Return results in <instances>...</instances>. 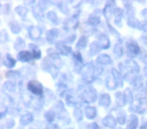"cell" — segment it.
Here are the masks:
<instances>
[{
	"label": "cell",
	"instance_id": "cell-14",
	"mask_svg": "<svg viewBox=\"0 0 147 129\" xmlns=\"http://www.w3.org/2000/svg\"><path fill=\"white\" fill-rule=\"evenodd\" d=\"M103 124L106 127H108V128H115L117 124V121L112 115H108V116H106L103 119Z\"/></svg>",
	"mask_w": 147,
	"mask_h": 129
},
{
	"label": "cell",
	"instance_id": "cell-35",
	"mask_svg": "<svg viewBox=\"0 0 147 129\" xmlns=\"http://www.w3.org/2000/svg\"><path fill=\"white\" fill-rule=\"evenodd\" d=\"M116 101H117L118 106H124V105L126 104L124 94H122V93H120V92L116 93Z\"/></svg>",
	"mask_w": 147,
	"mask_h": 129
},
{
	"label": "cell",
	"instance_id": "cell-10",
	"mask_svg": "<svg viewBox=\"0 0 147 129\" xmlns=\"http://www.w3.org/2000/svg\"><path fill=\"white\" fill-rule=\"evenodd\" d=\"M32 57H33L32 53H30V51H19L18 55H17V59L20 61H22V63H26V61H31Z\"/></svg>",
	"mask_w": 147,
	"mask_h": 129
},
{
	"label": "cell",
	"instance_id": "cell-32",
	"mask_svg": "<svg viewBox=\"0 0 147 129\" xmlns=\"http://www.w3.org/2000/svg\"><path fill=\"white\" fill-rule=\"evenodd\" d=\"M65 101L69 106H77L79 104V101L76 99V97L71 96V95H67L65 96Z\"/></svg>",
	"mask_w": 147,
	"mask_h": 129
},
{
	"label": "cell",
	"instance_id": "cell-45",
	"mask_svg": "<svg viewBox=\"0 0 147 129\" xmlns=\"http://www.w3.org/2000/svg\"><path fill=\"white\" fill-rule=\"evenodd\" d=\"M57 91H59V95H63L65 94V92L67 91V86H65V84H59L57 85Z\"/></svg>",
	"mask_w": 147,
	"mask_h": 129
},
{
	"label": "cell",
	"instance_id": "cell-31",
	"mask_svg": "<svg viewBox=\"0 0 147 129\" xmlns=\"http://www.w3.org/2000/svg\"><path fill=\"white\" fill-rule=\"evenodd\" d=\"M124 97H125V101H126V103H128V104H131V103L133 102V93H132V91H131L129 88L125 89Z\"/></svg>",
	"mask_w": 147,
	"mask_h": 129
},
{
	"label": "cell",
	"instance_id": "cell-29",
	"mask_svg": "<svg viewBox=\"0 0 147 129\" xmlns=\"http://www.w3.org/2000/svg\"><path fill=\"white\" fill-rule=\"evenodd\" d=\"M87 23L89 25H91V26H97L100 23V17L95 16V15H91L88 18V20H87Z\"/></svg>",
	"mask_w": 147,
	"mask_h": 129
},
{
	"label": "cell",
	"instance_id": "cell-48",
	"mask_svg": "<svg viewBox=\"0 0 147 129\" xmlns=\"http://www.w3.org/2000/svg\"><path fill=\"white\" fill-rule=\"evenodd\" d=\"M75 38H76V34L74 33V34H71L69 36H67V37H65L63 41H65V43H73L74 41H75Z\"/></svg>",
	"mask_w": 147,
	"mask_h": 129
},
{
	"label": "cell",
	"instance_id": "cell-49",
	"mask_svg": "<svg viewBox=\"0 0 147 129\" xmlns=\"http://www.w3.org/2000/svg\"><path fill=\"white\" fill-rule=\"evenodd\" d=\"M108 28H109V30L111 31V33H112V34H114V35H116L117 37H119V33L117 32V30L114 28V27H112V25H111L110 23H108Z\"/></svg>",
	"mask_w": 147,
	"mask_h": 129
},
{
	"label": "cell",
	"instance_id": "cell-6",
	"mask_svg": "<svg viewBox=\"0 0 147 129\" xmlns=\"http://www.w3.org/2000/svg\"><path fill=\"white\" fill-rule=\"evenodd\" d=\"M114 6H115V1H108V2L106 3V5H105L104 10H103V13H104L108 23H109V20H110L111 16H112L113 13H114L115 8H113Z\"/></svg>",
	"mask_w": 147,
	"mask_h": 129
},
{
	"label": "cell",
	"instance_id": "cell-44",
	"mask_svg": "<svg viewBox=\"0 0 147 129\" xmlns=\"http://www.w3.org/2000/svg\"><path fill=\"white\" fill-rule=\"evenodd\" d=\"M9 38L8 34L6 33V31L5 30H2L1 32H0V41H1V43H5V41H7Z\"/></svg>",
	"mask_w": 147,
	"mask_h": 129
},
{
	"label": "cell",
	"instance_id": "cell-11",
	"mask_svg": "<svg viewBox=\"0 0 147 129\" xmlns=\"http://www.w3.org/2000/svg\"><path fill=\"white\" fill-rule=\"evenodd\" d=\"M99 45L101 47V49H107L110 47V41H109V37L106 34H101L98 37V41Z\"/></svg>",
	"mask_w": 147,
	"mask_h": 129
},
{
	"label": "cell",
	"instance_id": "cell-53",
	"mask_svg": "<svg viewBox=\"0 0 147 129\" xmlns=\"http://www.w3.org/2000/svg\"><path fill=\"white\" fill-rule=\"evenodd\" d=\"M141 41H142V43L147 47V35H142V36H141Z\"/></svg>",
	"mask_w": 147,
	"mask_h": 129
},
{
	"label": "cell",
	"instance_id": "cell-27",
	"mask_svg": "<svg viewBox=\"0 0 147 129\" xmlns=\"http://www.w3.org/2000/svg\"><path fill=\"white\" fill-rule=\"evenodd\" d=\"M100 49H101V47L99 45L98 43H91L90 49H89V51H90V55H97V53H98L99 51H100Z\"/></svg>",
	"mask_w": 147,
	"mask_h": 129
},
{
	"label": "cell",
	"instance_id": "cell-40",
	"mask_svg": "<svg viewBox=\"0 0 147 129\" xmlns=\"http://www.w3.org/2000/svg\"><path fill=\"white\" fill-rule=\"evenodd\" d=\"M117 121H118V122L120 123L121 125L125 124V122H126V113H125L124 111H122V112H120L118 114V117H117Z\"/></svg>",
	"mask_w": 147,
	"mask_h": 129
},
{
	"label": "cell",
	"instance_id": "cell-22",
	"mask_svg": "<svg viewBox=\"0 0 147 129\" xmlns=\"http://www.w3.org/2000/svg\"><path fill=\"white\" fill-rule=\"evenodd\" d=\"M3 65L7 68H13L15 66V59L10 55H6L3 59Z\"/></svg>",
	"mask_w": 147,
	"mask_h": 129
},
{
	"label": "cell",
	"instance_id": "cell-12",
	"mask_svg": "<svg viewBox=\"0 0 147 129\" xmlns=\"http://www.w3.org/2000/svg\"><path fill=\"white\" fill-rule=\"evenodd\" d=\"M125 65H126V67L131 72L138 75L139 71H140V68H139V66L136 63V61H133V59H127V61H125Z\"/></svg>",
	"mask_w": 147,
	"mask_h": 129
},
{
	"label": "cell",
	"instance_id": "cell-19",
	"mask_svg": "<svg viewBox=\"0 0 147 129\" xmlns=\"http://www.w3.org/2000/svg\"><path fill=\"white\" fill-rule=\"evenodd\" d=\"M85 115L88 119H94L97 116V110L95 107L88 106L85 109Z\"/></svg>",
	"mask_w": 147,
	"mask_h": 129
},
{
	"label": "cell",
	"instance_id": "cell-26",
	"mask_svg": "<svg viewBox=\"0 0 147 129\" xmlns=\"http://www.w3.org/2000/svg\"><path fill=\"white\" fill-rule=\"evenodd\" d=\"M9 27H10V30L12 31L13 33H19L21 30L20 24L15 20H12L9 22Z\"/></svg>",
	"mask_w": 147,
	"mask_h": 129
},
{
	"label": "cell",
	"instance_id": "cell-25",
	"mask_svg": "<svg viewBox=\"0 0 147 129\" xmlns=\"http://www.w3.org/2000/svg\"><path fill=\"white\" fill-rule=\"evenodd\" d=\"M127 23L130 27L132 28H140L141 22L138 20L137 18H135L134 16L133 17H128V20H127Z\"/></svg>",
	"mask_w": 147,
	"mask_h": 129
},
{
	"label": "cell",
	"instance_id": "cell-52",
	"mask_svg": "<svg viewBox=\"0 0 147 129\" xmlns=\"http://www.w3.org/2000/svg\"><path fill=\"white\" fill-rule=\"evenodd\" d=\"M141 61H143V63H147V51H144L142 55V57H141Z\"/></svg>",
	"mask_w": 147,
	"mask_h": 129
},
{
	"label": "cell",
	"instance_id": "cell-33",
	"mask_svg": "<svg viewBox=\"0 0 147 129\" xmlns=\"http://www.w3.org/2000/svg\"><path fill=\"white\" fill-rule=\"evenodd\" d=\"M29 47H30L31 51H32L33 57H34V59H40V57H41V51H40V49H39L38 47H36V45H32V43H30V45H29Z\"/></svg>",
	"mask_w": 147,
	"mask_h": 129
},
{
	"label": "cell",
	"instance_id": "cell-39",
	"mask_svg": "<svg viewBox=\"0 0 147 129\" xmlns=\"http://www.w3.org/2000/svg\"><path fill=\"white\" fill-rule=\"evenodd\" d=\"M74 117L77 121H82L83 119V112L79 107H76L75 110H74Z\"/></svg>",
	"mask_w": 147,
	"mask_h": 129
},
{
	"label": "cell",
	"instance_id": "cell-21",
	"mask_svg": "<svg viewBox=\"0 0 147 129\" xmlns=\"http://www.w3.org/2000/svg\"><path fill=\"white\" fill-rule=\"evenodd\" d=\"M106 87L109 90H114L116 89V87H118V84H117L116 80L113 78V76H108L106 79Z\"/></svg>",
	"mask_w": 147,
	"mask_h": 129
},
{
	"label": "cell",
	"instance_id": "cell-20",
	"mask_svg": "<svg viewBox=\"0 0 147 129\" xmlns=\"http://www.w3.org/2000/svg\"><path fill=\"white\" fill-rule=\"evenodd\" d=\"M137 126H138V118H137V116L134 114L130 115L127 129H136Z\"/></svg>",
	"mask_w": 147,
	"mask_h": 129
},
{
	"label": "cell",
	"instance_id": "cell-13",
	"mask_svg": "<svg viewBox=\"0 0 147 129\" xmlns=\"http://www.w3.org/2000/svg\"><path fill=\"white\" fill-rule=\"evenodd\" d=\"M114 15H115V24H117L118 26L122 25V17H123V9L120 7H116L114 10Z\"/></svg>",
	"mask_w": 147,
	"mask_h": 129
},
{
	"label": "cell",
	"instance_id": "cell-55",
	"mask_svg": "<svg viewBox=\"0 0 147 129\" xmlns=\"http://www.w3.org/2000/svg\"><path fill=\"white\" fill-rule=\"evenodd\" d=\"M140 129H147V121H146V122H144L142 125H141Z\"/></svg>",
	"mask_w": 147,
	"mask_h": 129
},
{
	"label": "cell",
	"instance_id": "cell-23",
	"mask_svg": "<svg viewBox=\"0 0 147 129\" xmlns=\"http://www.w3.org/2000/svg\"><path fill=\"white\" fill-rule=\"evenodd\" d=\"M111 73H112V76L113 78L116 80L117 84H118L119 87H122L123 86V79H122V76H121V73L118 72V71L116 70V69H113L112 71H111Z\"/></svg>",
	"mask_w": 147,
	"mask_h": 129
},
{
	"label": "cell",
	"instance_id": "cell-34",
	"mask_svg": "<svg viewBox=\"0 0 147 129\" xmlns=\"http://www.w3.org/2000/svg\"><path fill=\"white\" fill-rule=\"evenodd\" d=\"M133 87L135 88V90H140V89H143V81L141 77H136V79L134 80V82L132 83Z\"/></svg>",
	"mask_w": 147,
	"mask_h": 129
},
{
	"label": "cell",
	"instance_id": "cell-28",
	"mask_svg": "<svg viewBox=\"0 0 147 129\" xmlns=\"http://www.w3.org/2000/svg\"><path fill=\"white\" fill-rule=\"evenodd\" d=\"M114 55L116 57H121L123 55V45L121 43H118L114 47Z\"/></svg>",
	"mask_w": 147,
	"mask_h": 129
},
{
	"label": "cell",
	"instance_id": "cell-37",
	"mask_svg": "<svg viewBox=\"0 0 147 129\" xmlns=\"http://www.w3.org/2000/svg\"><path fill=\"white\" fill-rule=\"evenodd\" d=\"M47 19H49V21H51L53 23H57V21H59L57 15L55 11H49V12L47 13Z\"/></svg>",
	"mask_w": 147,
	"mask_h": 129
},
{
	"label": "cell",
	"instance_id": "cell-46",
	"mask_svg": "<svg viewBox=\"0 0 147 129\" xmlns=\"http://www.w3.org/2000/svg\"><path fill=\"white\" fill-rule=\"evenodd\" d=\"M14 124H15V122H14V120H13L12 118L7 119L6 122H5V127H6V128H8V129H10V128H12V127L14 126Z\"/></svg>",
	"mask_w": 147,
	"mask_h": 129
},
{
	"label": "cell",
	"instance_id": "cell-7",
	"mask_svg": "<svg viewBox=\"0 0 147 129\" xmlns=\"http://www.w3.org/2000/svg\"><path fill=\"white\" fill-rule=\"evenodd\" d=\"M127 49H128V53H130L131 55H137L140 53V47L134 41H129L127 43Z\"/></svg>",
	"mask_w": 147,
	"mask_h": 129
},
{
	"label": "cell",
	"instance_id": "cell-47",
	"mask_svg": "<svg viewBox=\"0 0 147 129\" xmlns=\"http://www.w3.org/2000/svg\"><path fill=\"white\" fill-rule=\"evenodd\" d=\"M102 73H103V68H102V67H95L94 74H95V77H96V78L98 76H100Z\"/></svg>",
	"mask_w": 147,
	"mask_h": 129
},
{
	"label": "cell",
	"instance_id": "cell-17",
	"mask_svg": "<svg viewBox=\"0 0 147 129\" xmlns=\"http://www.w3.org/2000/svg\"><path fill=\"white\" fill-rule=\"evenodd\" d=\"M33 121V115L31 113H25L20 117V124L22 126H26V125L30 124Z\"/></svg>",
	"mask_w": 147,
	"mask_h": 129
},
{
	"label": "cell",
	"instance_id": "cell-18",
	"mask_svg": "<svg viewBox=\"0 0 147 129\" xmlns=\"http://www.w3.org/2000/svg\"><path fill=\"white\" fill-rule=\"evenodd\" d=\"M99 104L103 107H109L111 104V98L108 94H102L99 98Z\"/></svg>",
	"mask_w": 147,
	"mask_h": 129
},
{
	"label": "cell",
	"instance_id": "cell-57",
	"mask_svg": "<svg viewBox=\"0 0 147 129\" xmlns=\"http://www.w3.org/2000/svg\"><path fill=\"white\" fill-rule=\"evenodd\" d=\"M146 90H147V84H146Z\"/></svg>",
	"mask_w": 147,
	"mask_h": 129
},
{
	"label": "cell",
	"instance_id": "cell-42",
	"mask_svg": "<svg viewBox=\"0 0 147 129\" xmlns=\"http://www.w3.org/2000/svg\"><path fill=\"white\" fill-rule=\"evenodd\" d=\"M14 45H15V49H23V47H24L25 43L21 37H18V38L16 39V41H15Z\"/></svg>",
	"mask_w": 147,
	"mask_h": 129
},
{
	"label": "cell",
	"instance_id": "cell-56",
	"mask_svg": "<svg viewBox=\"0 0 147 129\" xmlns=\"http://www.w3.org/2000/svg\"><path fill=\"white\" fill-rule=\"evenodd\" d=\"M144 75L147 77V67H145V68H144Z\"/></svg>",
	"mask_w": 147,
	"mask_h": 129
},
{
	"label": "cell",
	"instance_id": "cell-5",
	"mask_svg": "<svg viewBox=\"0 0 147 129\" xmlns=\"http://www.w3.org/2000/svg\"><path fill=\"white\" fill-rule=\"evenodd\" d=\"M79 26V19L77 16H71L63 22V28L67 30H75Z\"/></svg>",
	"mask_w": 147,
	"mask_h": 129
},
{
	"label": "cell",
	"instance_id": "cell-4",
	"mask_svg": "<svg viewBox=\"0 0 147 129\" xmlns=\"http://www.w3.org/2000/svg\"><path fill=\"white\" fill-rule=\"evenodd\" d=\"M47 53H49V59H51V63H53L57 69H61V67H63V61H61V59L59 57L57 51L53 49H49V51H47Z\"/></svg>",
	"mask_w": 147,
	"mask_h": 129
},
{
	"label": "cell",
	"instance_id": "cell-1",
	"mask_svg": "<svg viewBox=\"0 0 147 129\" xmlns=\"http://www.w3.org/2000/svg\"><path fill=\"white\" fill-rule=\"evenodd\" d=\"M94 70H95V66L93 65L92 61H91V63H87L86 66L83 67L81 73H82L83 80H84L85 82L91 83V82H93L95 79H96L95 74H94Z\"/></svg>",
	"mask_w": 147,
	"mask_h": 129
},
{
	"label": "cell",
	"instance_id": "cell-9",
	"mask_svg": "<svg viewBox=\"0 0 147 129\" xmlns=\"http://www.w3.org/2000/svg\"><path fill=\"white\" fill-rule=\"evenodd\" d=\"M28 33H29L30 38L34 39V41H38L41 36V29H40V27L36 26V25H33V26L29 27Z\"/></svg>",
	"mask_w": 147,
	"mask_h": 129
},
{
	"label": "cell",
	"instance_id": "cell-8",
	"mask_svg": "<svg viewBox=\"0 0 147 129\" xmlns=\"http://www.w3.org/2000/svg\"><path fill=\"white\" fill-rule=\"evenodd\" d=\"M57 51L63 55H69L73 53L71 47L67 45L65 43H57Z\"/></svg>",
	"mask_w": 147,
	"mask_h": 129
},
{
	"label": "cell",
	"instance_id": "cell-41",
	"mask_svg": "<svg viewBox=\"0 0 147 129\" xmlns=\"http://www.w3.org/2000/svg\"><path fill=\"white\" fill-rule=\"evenodd\" d=\"M55 118V113L53 111H47L45 113V119L47 120V122H53Z\"/></svg>",
	"mask_w": 147,
	"mask_h": 129
},
{
	"label": "cell",
	"instance_id": "cell-51",
	"mask_svg": "<svg viewBox=\"0 0 147 129\" xmlns=\"http://www.w3.org/2000/svg\"><path fill=\"white\" fill-rule=\"evenodd\" d=\"M88 129H100V127L97 123H91L88 126Z\"/></svg>",
	"mask_w": 147,
	"mask_h": 129
},
{
	"label": "cell",
	"instance_id": "cell-54",
	"mask_svg": "<svg viewBox=\"0 0 147 129\" xmlns=\"http://www.w3.org/2000/svg\"><path fill=\"white\" fill-rule=\"evenodd\" d=\"M141 14L143 15L144 17H147V8H145V9H143L142 11H141Z\"/></svg>",
	"mask_w": 147,
	"mask_h": 129
},
{
	"label": "cell",
	"instance_id": "cell-24",
	"mask_svg": "<svg viewBox=\"0 0 147 129\" xmlns=\"http://www.w3.org/2000/svg\"><path fill=\"white\" fill-rule=\"evenodd\" d=\"M15 89H16V84L11 81H7L3 85V91L5 92H14Z\"/></svg>",
	"mask_w": 147,
	"mask_h": 129
},
{
	"label": "cell",
	"instance_id": "cell-43",
	"mask_svg": "<svg viewBox=\"0 0 147 129\" xmlns=\"http://www.w3.org/2000/svg\"><path fill=\"white\" fill-rule=\"evenodd\" d=\"M20 76L18 72H15V71H10V72L6 73V77L8 79H16Z\"/></svg>",
	"mask_w": 147,
	"mask_h": 129
},
{
	"label": "cell",
	"instance_id": "cell-2",
	"mask_svg": "<svg viewBox=\"0 0 147 129\" xmlns=\"http://www.w3.org/2000/svg\"><path fill=\"white\" fill-rule=\"evenodd\" d=\"M81 98L85 101V102L88 103H92L95 102L97 100V92L94 88L92 87H89V88H86L83 93L81 94Z\"/></svg>",
	"mask_w": 147,
	"mask_h": 129
},
{
	"label": "cell",
	"instance_id": "cell-16",
	"mask_svg": "<svg viewBox=\"0 0 147 129\" xmlns=\"http://www.w3.org/2000/svg\"><path fill=\"white\" fill-rule=\"evenodd\" d=\"M59 35V30L57 28H53L49 31H47V39L49 43H53L57 39V37Z\"/></svg>",
	"mask_w": 147,
	"mask_h": 129
},
{
	"label": "cell",
	"instance_id": "cell-36",
	"mask_svg": "<svg viewBox=\"0 0 147 129\" xmlns=\"http://www.w3.org/2000/svg\"><path fill=\"white\" fill-rule=\"evenodd\" d=\"M27 8L25 6H17L16 8H15V12L17 13V14L19 15L20 17H24V16H26V14H27Z\"/></svg>",
	"mask_w": 147,
	"mask_h": 129
},
{
	"label": "cell",
	"instance_id": "cell-3",
	"mask_svg": "<svg viewBox=\"0 0 147 129\" xmlns=\"http://www.w3.org/2000/svg\"><path fill=\"white\" fill-rule=\"evenodd\" d=\"M27 89L29 90V92H31L34 95H38V96L42 95L43 93V86L35 80L29 81L27 84Z\"/></svg>",
	"mask_w": 147,
	"mask_h": 129
},
{
	"label": "cell",
	"instance_id": "cell-38",
	"mask_svg": "<svg viewBox=\"0 0 147 129\" xmlns=\"http://www.w3.org/2000/svg\"><path fill=\"white\" fill-rule=\"evenodd\" d=\"M73 57H74V59L76 61V66L82 67V61H83L82 55H81L79 51H75V53H73Z\"/></svg>",
	"mask_w": 147,
	"mask_h": 129
},
{
	"label": "cell",
	"instance_id": "cell-15",
	"mask_svg": "<svg viewBox=\"0 0 147 129\" xmlns=\"http://www.w3.org/2000/svg\"><path fill=\"white\" fill-rule=\"evenodd\" d=\"M96 63L101 66H107L112 63V59L108 55H100L96 59Z\"/></svg>",
	"mask_w": 147,
	"mask_h": 129
},
{
	"label": "cell",
	"instance_id": "cell-30",
	"mask_svg": "<svg viewBox=\"0 0 147 129\" xmlns=\"http://www.w3.org/2000/svg\"><path fill=\"white\" fill-rule=\"evenodd\" d=\"M88 45V37L87 36H81L80 39H79L78 43H77V49H85Z\"/></svg>",
	"mask_w": 147,
	"mask_h": 129
},
{
	"label": "cell",
	"instance_id": "cell-50",
	"mask_svg": "<svg viewBox=\"0 0 147 129\" xmlns=\"http://www.w3.org/2000/svg\"><path fill=\"white\" fill-rule=\"evenodd\" d=\"M140 29L144 31V32H147V20H144V21H142V22H141Z\"/></svg>",
	"mask_w": 147,
	"mask_h": 129
}]
</instances>
